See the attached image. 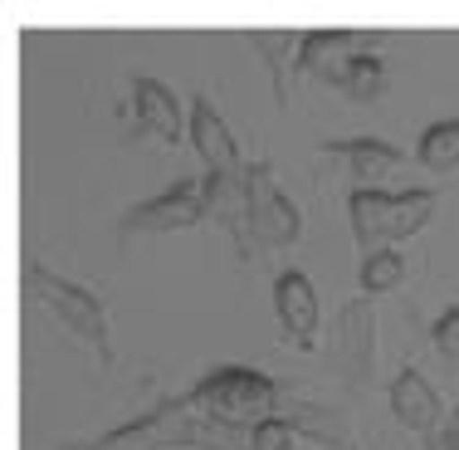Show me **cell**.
<instances>
[{
    "mask_svg": "<svg viewBox=\"0 0 459 450\" xmlns=\"http://www.w3.org/2000/svg\"><path fill=\"white\" fill-rule=\"evenodd\" d=\"M362 49V35L357 30H299V74H313V79L327 84V74L347 59V54Z\"/></svg>",
    "mask_w": 459,
    "mask_h": 450,
    "instance_id": "14",
    "label": "cell"
},
{
    "mask_svg": "<svg viewBox=\"0 0 459 450\" xmlns=\"http://www.w3.org/2000/svg\"><path fill=\"white\" fill-rule=\"evenodd\" d=\"M201 221H205V186L201 177H181L167 191L127 206L123 221H117V235H171V230H191Z\"/></svg>",
    "mask_w": 459,
    "mask_h": 450,
    "instance_id": "7",
    "label": "cell"
},
{
    "mask_svg": "<svg viewBox=\"0 0 459 450\" xmlns=\"http://www.w3.org/2000/svg\"><path fill=\"white\" fill-rule=\"evenodd\" d=\"M440 196L430 186H411V191H386V186H352L347 196V221H352V240L362 255L411 240L415 230H425V221L435 216Z\"/></svg>",
    "mask_w": 459,
    "mask_h": 450,
    "instance_id": "3",
    "label": "cell"
},
{
    "mask_svg": "<svg viewBox=\"0 0 459 450\" xmlns=\"http://www.w3.org/2000/svg\"><path fill=\"white\" fill-rule=\"evenodd\" d=\"M186 123H191V147H195V157L205 162V172H245V167H249V162L239 157L235 133L225 128L221 108L211 103V93H195V98H191V113H186Z\"/></svg>",
    "mask_w": 459,
    "mask_h": 450,
    "instance_id": "10",
    "label": "cell"
},
{
    "mask_svg": "<svg viewBox=\"0 0 459 450\" xmlns=\"http://www.w3.org/2000/svg\"><path fill=\"white\" fill-rule=\"evenodd\" d=\"M406 284V255L401 250H377V255H362V269H357V289L362 299H381V294L401 289Z\"/></svg>",
    "mask_w": 459,
    "mask_h": 450,
    "instance_id": "18",
    "label": "cell"
},
{
    "mask_svg": "<svg viewBox=\"0 0 459 450\" xmlns=\"http://www.w3.org/2000/svg\"><path fill=\"white\" fill-rule=\"evenodd\" d=\"M415 162L425 172H459V118H435L415 137Z\"/></svg>",
    "mask_w": 459,
    "mask_h": 450,
    "instance_id": "17",
    "label": "cell"
},
{
    "mask_svg": "<svg viewBox=\"0 0 459 450\" xmlns=\"http://www.w3.org/2000/svg\"><path fill=\"white\" fill-rule=\"evenodd\" d=\"M249 235L259 250H289L303 240V211L289 191L274 181L269 162H249Z\"/></svg>",
    "mask_w": 459,
    "mask_h": 450,
    "instance_id": "6",
    "label": "cell"
},
{
    "mask_svg": "<svg viewBox=\"0 0 459 450\" xmlns=\"http://www.w3.org/2000/svg\"><path fill=\"white\" fill-rule=\"evenodd\" d=\"M430 343L459 367V304H450V309H445V313L430 323Z\"/></svg>",
    "mask_w": 459,
    "mask_h": 450,
    "instance_id": "20",
    "label": "cell"
},
{
    "mask_svg": "<svg viewBox=\"0 0 459 450\" xmlns=\"http://www.w3.org/2000/svg\"><path fill=\"white\" fill-rule=\"evenodd\" d=\"M245 172H205L201 177V186H205V221L230 230L239 260L259 255L255 235H249V181H245Z\"/></svg>",
    "mask_w": 459,
    "mask_h": 450,
    "instance_id": "9",
    "label": "cell"
},
{
    "mask_svg": "<svg viewBox=\"0 0 459 450\" xmlns=\"http://www.w3.org/2000/svg\"><path fill=\"white\" fill-rule=\"evenodd\" d=\"M64 450H249V431H230L211 421L191 397H167L147 416L98 436L89 446H64Z\"/></svg>",
    "mask_w": 459,
    "mask_h": 450,
    "instance_id": "1",
    "label": "cell"
},
{
    "mask_svg": "<svg viewBox=\"0 0 459 450\" xmlns=\"http://www.w3.org/2000/svg\"><path fill=\"white\" fill-rule=\"evenodd\" d=\"M386 406H391V416H396V426H406L415 436H430L435 426H440V392H435L430 382H425V372L411 367V362L391 377Z\"/></svg>",
    "mask_w": 459,
    "mask_h": 450,
    "instance_id": "12",
    "label": "cell"
},
{
    "mask_svg": "<svg viewBox=\"0 0 459 450\" xmlns=\"http://www.w3.org/2000/svg\"><path fill=\"white\" fill-rule=\"evenodd\" d=\"M327 84L342 89L347 98H357V103H371V98L386 93V59H381V54L357 49V54H347V59L327 74Z\"/></svg>",
    "mask_w": 459,
    "mask_h": 450,
    "instance_id": "16",
    "label": "cell"
},
{
    "mask_svg": "<svg viewBox=\"0 0 459 450\" xmlns=\"http://www.w3.org/2000/svg\"><path fill=\"white\" fill-rule=\"evenodd\" d=\"M191 406H201L211 421L230 426V431H255L259 421L279 416L283 406V387L269 372L259 367H239V362H225V367H211L191 392Z\"/></svg>",
    "mask_w": 459,
    "mask_h": 450,
    "instance_id": "2",
    "label": "cell"
},
{
    "mask_svg": "<svg viewBox=\"0 0 459 450\" xmlns=\"http://www.w3.org/2000/svg\"><path fill=\"white\" fill-rule=\"evenodd\" d=\"M25 294L35 304H45L59 318V328H69L83 348H93V357L103 367H113L117 353H113V333H108V309L89 284H74L64 274H54L45 260H25Z\"/></svg>",
    "mask_w": 459,
    "mask_h": 450,
    "instance_id": "4",
    "label": "cell"
},
{
    "mask_svg": "<svg viewBox=\"0 0 459 450\" xmlns=\"http://www.w3.org/2000/svg\"><path fill=\"white\" fill-rule=\"evenodd\" d=\"M279 416H289V421L299 426V436H308V441H318V446H333V450H357V441H352V426H347V416L327 411V406H318V401H303V397H289V392H283Z\"/></svg>",
    "mask_w": 459,
    "mask_h": 450,
    "instance_id": "15",
    "label": "cell"
},
{
    "mask_svg": "<svg viewBox=\"0 0 459 450\" xmlns=\"http://www.w3.org/2000/svg\"><path fill=\"white\" fill-rule=\"evenodd\" d=\"M274 318H279V343L293 353H313L323 328V304L318 289L303 269H279L274 274Z\"/></svg>",
    "mask_w": 459,
    "mask_h": 450,
    "instance_id": "8",
    "label": "cell"
},
{
    "mask_svg": "<svg viewBox=\"0 0 459 450\" xmlns=\"http://www.w3.org/2000/svg\"><path fill=\"white\" fill-rule=\"evenodd\" d=\"M323 152L342 157L357 186H381V177H391L401 167V147H391L386 137H337V142H323Z\"/></svg>",
    "mask_w": 459,
    "mask_h": 450,
    "instance_id": "13",
    "label": "cell"
},
{
    "mask_svg": "<svg viewBox=\"0 0 459 450\" xmlns=\"http://www.w3.org/2000/svg\"><path fill=\"white\" fill-rule=\"evenodd\" d=\"M425 450H459V401L450 406V416L425 436Z\"/></svg>",
    "mask_w": 459,
    "mask_h": 450,
    "instance_id": "21",
    "label": "cell"
},
{
    "mask_svg": "<svg viewBox=\"0 0 459 450\" xmlns=\"http://www.w3.org/2000/svg\"><path fill=\"white\" fill-rule=\"evenodd\" d=\"M327 357L352 392L377 382V309H371V299L357 294L337 309L333 333H327Z\"/></svg>",
    "mask_w": 459,
    "mask_h": 450,
    "instance_id": "5",
    "label": "cell"
},
{
    "mask_svg": "<svg viewBox=\"0 0 459 450\" xmlns=\"http://www.w3.org/2000/svg\"><path fill=\"white\" fill-rule=\"evenodd\" d=\"M133 118H137L142 133H152L157 142H167V147L191 137V123L181 118V103L171 93V84L152 79V74H137L133 79Z\"/></svg>",
    "mask_w": 459,
    "mask_h": 450,
    "instance_id": "11",
    "label": "cell"
},
{
    "mask_svg": "<svg viewBox=\"0 0 459 450\" xmlns=\"http://www.w3.org/2000/svg\"><path fill=\"white\" fill-rule=\"evenodd\" d=\"M299 441L303 436L289 416H269V421H259L249 431V450H299Z\"/></svg>",
    "mask_w": 459,
    "mask_h": 450,
    "instance_id": "19",
    "label": "cell"
}]
</instances>
